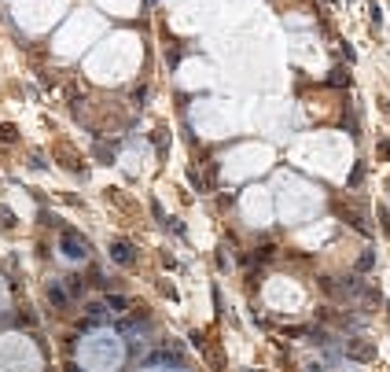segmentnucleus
I'll use <instances>...</instances> for the list:
<instances>
[{
    "label": "nucleus",
    "instance_id": "f257e3e1",
    "mask_svg": "<svg viewBox=\"0 0 390 372\" xmlns=\"http://www.w3.org/2000/svg\"><path fill=\"white\" fill-rule=\"evenodd\" d=\"M67 254L81 258V254H85V240H81V236H77V240H74V236H67Z\"/></svg>",
    "mask_w": 390,
    "mask_h": 372
},
{
    "label": "nucleus",
    "instance_id": "f03ea898",
    "mask_svg": "<svg viewBox=\"0 0 390 372\" xmlns=\"http://www.w3.org/2000/svg\"><path fill=\"white\" fill-rule=\"evenodd\" d=\"M114 258H118V262H129V251H126V243H118V247H114Z\"/></svg>",
    "mask_w": 390,
    "mask_h": 372
}]
</instances>
